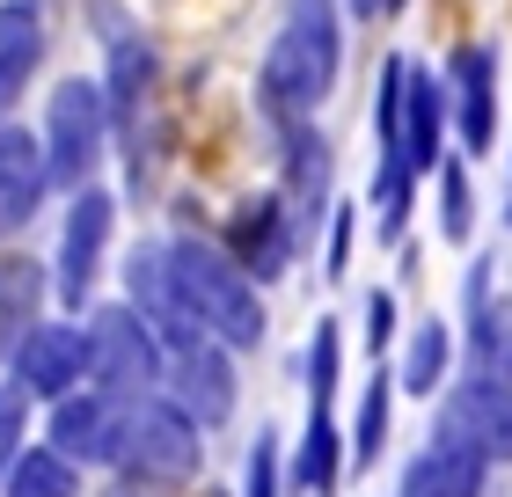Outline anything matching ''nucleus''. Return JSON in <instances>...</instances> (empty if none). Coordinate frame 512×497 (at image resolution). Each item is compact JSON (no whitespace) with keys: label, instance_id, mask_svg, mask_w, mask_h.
Returning a JSON list of instances; mask_svg holds the SVG:
<instances>
[{"label":"nucleus","instance_id":"a878e982","mask_svg":"<svg viewBox=\"0 0 512 497\" xmlns=\"http://www.w3.org/2000/svg\"><path fill=\"white\" fill-rule=\"evenodd\" d=\"M344 322L337 315H315L308 329V351H300V381H308V410H337L344 395Z\"/></svg>","mask_w":512,"mask_h":497},{"label":"nucleus","instance_id":"6e6552de","mask_svg":"<svg viewBox=\"0 0 512 497\" xmlns=\"http://www.w3.org/2000/svg\"><path fill=\"white\" fill-rule=\"evenodd\" d=\"M439 81H447V117H454V154H469L483 161L498 147V132H505V59H498V44H454L447 59H439Z\"/></svg>","mask_w":512,"mask_h":497},{"label":"nucleus","instance_id":"72a5a7b5","mask_svg":"<svg viewBox=\"0 0 512 497\" xmlns=\"http://www.w3.org/2000/svg\"><path fill=\"white\" fill-rule=\"evenodd\" d=\"M213 497H220V490H213Z\"/></svg>","mask_w":512,"mask_h":497},{"label":"nucleus","instance_id":"412c9836","mask_svg":"<svg viewBox=\"0 0 512 497\" xmlns=\"http://www.w3.org/2000/svg\"><path fill=\"white\" fill-rule=\"evenodd\" d=\"M103 103H110V125H118V139L139 132V117H154V88H161V59H154V44L125 30L118 44H110V59H103Z\"/></svg>","mask_w":512,"mask_h":497},{"label":"nucleus","instance_id":"bb28decb","mask_svg":"<svg viewBox=\"0 0 512 497\" xmlns=\"http://www.w3.org/2000/svg\"><path fill=\"white\" fill-rule=\"evenodd\" d=\"M81 483H88V476H81L66 454H52L44 439H30V446L15 454V468L0 476V497H81Z\"/></svg>","mask_w":512,"mask_h":497},{"label":"nucleus","instance_id":"7c9ffc66","mask_svg":"<svg viewBox=\"0 0 512 497\" xmlns=\"http://www.w3.org/2000/svg\"><path fill=\"white\" fill-rule=\"evenodd\" d=\"M352 234H359V212L337 205L330 227H322V271H330V278H344V264H352Z\"/></svg>","mask_w":512,"mask_h":497},{"label":"nucleus","instance_id":"2eb2a0df","mask_svg":"<svg viewBox=\"0 0 512 497\" xmlns=\"http://www.w3.org/2000/svg\"><path fill=\"white\" fill-rule=\"evenodd\" d=\"M498 264L491 256H469V278H461V366L491 373V381L512 388V300L491 286Z\"/></svg>","mask_w":512,"mask_h":497},{"label":"nucleus","instance_id":"9b49d317","mask_svg":"<svg viewBox=\"0 0 512 497\" xmlns=\"http://www.w3.org/2000/svg\"><path fill=\"white\" fill-rule=\"evenodd\" d=\"M0 381H15L22 395L37 402V410H52L59 395H74V388H88V322L81 315H44L30 337L15 344V359H8V373Z\"/></svg>","mask_w":512,"mask_h":497},{"label":"nucleus","instance_id":"b1692460","mask_svg":"<svg viewBox=\"0 0 512 497\" xmlns=\"http://www.w3.org/2000/svg\"><path fill=\"white\" fill-rule=\"evenodd\" d=\"M432 227H439V242L447 249H469L476 242V220H483V198H476V161L469 154H447L432 169Z\"/></svg>","mask_w":512,"mask_h":497},{"label":"nucleus","instance_id":"f257e3e1","mask_svg":"<svg viewBox=\"0 0 512 497\" xmlns=\"http://www.w3.org/2000/svg\"><path fill=\"white\" fill-rule=\"evenodd\" d=\"M344 81V0H286L278 30L256 59V110L264 125H300L322 117Z\"/></svg>","mask_w":512,"mask_h":497},{"label":"nucleus","instance_id":"4468645a","mask_svg":"<svg viewBox=\"0 0 512 497\" xmlns=\"http://www.w3.org/2000/svg\"><path fill=\"white\" fill-rule=\"evenodd\" d=\"M161 395H169L183 417H198V432H220V424H235V410H242V359L205 337V344H191V351L169 359Z\"/></svg>","mask_w":512,"mask_h":497},{"label":"nucleus","instance_id":"c756f323","mask_svg":"<svg viewBox=\"0 0 512 497\" xmlns=\"http://www.w3.org/2000/svg\"><path fill=\"white\" fill-rule=\"evenodd\" d=\"M30 424H37V402L22 395L15 381H0V476H8V468H15V454L37 439Z\"/></svg>","mask_w":512,"mask_h":497},{"label":"nucleus","instance_id":"f8f14e48","mask_svg":"<svg viewBox=\"0 0 512 497\" xmlns=\"http://www.w3.org/2000/svg\"><path fill=\"white\" fill-rule=\"evenodd\" d=\"M220 249L235 256V264L256 278V286H278L300 256V234H293V212H286V198H278V183L271 191H249V198H235V212H227V227H220Z\"/></svg>","mask_w":512,"mask_h":497},{"label":"nucleus","instance_id":"473e14b6","mask_svg":"<svg viewBox=\"0 0 512 497\" xmlns=\"http://www.w3.org/2000/svg\"><path fill=\"white\" fill-rule=\"evenodd\" d=\"M505 227H512V198H505Z\"/></svg>","mask_w":512,"mask_h":497},{"label":"nucleus","instance_id":"cd10ccee","mask_svg":"<svg viewBox=\"0 0 512 497\" xmlns=\"http://www.w3.org/2000/svg\"><path fill=\"white\" fill-rule=\"evenodd\" d=\"M395 344H403V300L388 286H366L359 293V359L366 366H388Z\"/></svg>","mask_w":512,"mask_h":497},{"label":"nucleus","instance_id":"aec40b11","mask_svg":"<svg viewBox=\"0 0 512 497\" xmlns=\"http://www.w3.org/2000/svg\"><path fill=\"white\" fill-rule=\"evenodd\" d=\"M352 476V446H344V417L337 410H308L300 439L286 446V483L293 497H337Z\"/></svg>","mask_w":512,"mask_h":497},{"label":"nucleus","instance_id":"6ab92c4d","mask_svg":"<svg viewBox=\"0 0 512 497\" xmlns=\"http://www.w3.org/2000/svg\"><path fill=\"white\" fill-rule=\"evenodd\" d=\"M44 59H52V22L44 0H0V117H15L22 96L37 88Z\"/></svg>","mask_w":512,"mask_h":497},{"label":"nucleus","instance_id":"7ed1b4c3","mask_svg":"<svg viewBox=\"0 0 512 497\" xmlns=\"http://www.w3.org/2000/svg\"><path fill=\"white\" fill-rule=\"evenodd\" d=\"M37 154H44V176H52V198H74L88 183H103L110 154H118V125H110V103H103L96 74H59L44 88Z\"/></svg>","mask_w":512,"mask_h":497},{"label":"nucleus","instance_id":"0eeeda50","mask_svg":"<svg viewBox=\"0 0 512 497\" xmlns=\"http://www.w3.org/2000/svg\"><path fill=\"white\" fill-rule=\"evenodd\" d=\"M271 147H278V198L293 212V234H300V249H315L322 227H330V212H337V147H330V132H322V117L278 125Z\"/></svg>","mask_w":512,"mask_h":497},{"label":"nucleus","instance_id":"2f4dec72","mask_svg":"<svg viewBox=\"0 0 512 497\" xmlns=\"http://www.w3.org/2000/svg\"><path fill=\"white\" fill-rule=\"evenodd\" d=\"M403 8H410V0H344V15H359V22H388Z\"/></svg>","mask_w":512,"mask_h":497},{"label":"nucleus","instance_id":"393cba45","mask_svg":"<svg viewBox=\"0 0 512 497\" xmlns=\"http://www.w3.org/2000/svg\"><path fill=\"white\" fill-rule=\"evenodd\" d=\"M395 373L388 366H366V388L352 395V417H344V446H352V468H374L388 454V432H395Z\"/></svg>","mask_w":512,"mask_h":497},{"label":"nucleus","instance_id":"1a4fd4ad","mask_svg":"<svg viewBox=\"0 0 512 497\" xmlns=\"http://www.w3.org/2000/svg\"><path fill=\"white\" fill-rule=\"evenodd\" d=\"M37 424H44L37 439L52 446V454H66V461L81 468V476H118L132 402L103 395V388H74V395H59V402H52V410H44Z\"/></svg>","mask_w":512,"mask_h":497},{"label":"nucleus","instance_id":"f3484780","mask_svg":"<svg viewBox=\"0 0 512 497\" xmlns=\"http://www.w3.org/2000/svg\"><path fill=\"white\" fill-rule=\"evenodd\" d=\"M454 154V117H447V81H439V66L410 59L403 74V161L417 183H432V169Z\"/></svg>","mask_w":512,"mask_h":497},{"label":"nucleus","instance_id":"dca6fc26","mask_svg":"<svg viewBox=\"0 0 512 497\" xmlns=\"http://www.w3.org/2000/svg\"><path fill=\"white\" fill-rule=\"evenodd\" d=\"M44 205H52V176H44V154H37V125L0 117V249H15Z\"/></svg>","mask_w":512,"mask_h":497},{"label":"nucleus","instance_id":"9d476101","mask_svg":"<svg viewBox=\"0 0 512 497\" xmlns=\"http://www.w3.org/2000/svg\"><path fill=\"white\" fill-rule=\"evenodd\" d=\"M432 439H454L469 454H483L491 468H512V388L461 366L432 410Z\"/></svg>","mask_w":512,"mask_h":497},{"label":"nucleus","instance_id":"c85d7f7f","mask_svg":"<svg viewBox=\"0 0 512 497\" xmlns=\"http://www.w3.org/2000/svg\"><path fill=\"white\" fill-rule=\"evenodd\" d=\"M235 497H293V483H286V439H278V432H256L249 439Z\"/></svg>","mask_w":512,"mask_h":497},{"label":"nucleus","instance_id":"5701e85b","mask_svg":"<svg viewBox=\"0 0 512 497\" xmlns=\"http://www.w3.org/2000/svg\"><path fill=\"white\" fill-rule=\"evenodd\" d=\"M483 490H491V461L454 439H432V432L395 476V497H483Z\"/></svg>","mask_w":512,"mask_h":497},{"label":"nucleus","instance_id":"20e7f679","mask_svg":"<svg viewBox=\"0 0 512 497\" xmlns=\"http://www.w3.org/2000/svg\"><path fill=\"white\" fill-rule=\"evenodd\" d=\"M118 191L88 183V191L59 198V242H52V307L59 315H88L103 293V271L118 256Z\"/></svg>","mask_w":512,"mask_h":497},{"label":"nucleus","instance_id":"ddd939ff","mask_svg":"<svg viewBox=\"0 0 512 497\" xmlns=\"http://www.w3.org/2000/svg\"><path fill=\"white\" fill-rule=\"evenodd\" d=\"M118 300H132L139 315H147V329L161 337V351H191V344H205V329L191 322V307H183V293H176V271H169V242H132L125 256H118Z\"/></svg>","mask_w":512,"mask_h":497},{"label":"nucleus","instance_id":"f03ea898","mask_svg":"<svg viewBox=\"0 0 512 497\" xmlns=\"http://www.w3.org/2000/svg\"><path fill=\"white\" fill-rule=\"evenodd\" d=\"M169 242V271H176V293L191 307V322L205 329L213 344H227L235 359L264 351L271 337V307H264V286L220 249V234H161Z\"/></svg>","mask_w":512,"mask_h":497},{"label":"nucleus","instance_id":"423d86ee","mask_svg":"<svg viewBox=\"0 0 512 497\" xmlns=\"http://www.w3.org/2000/svg\"><path fill=\"white\" fill-rule=\"evenodd\" d=\"M118 476H125V483H154V490H183V483H198V476H205V432H198V417H183L169 395L132 402Z\"/></svg>","mask_w":512,"mask_h":497},{"label":"nucleus","instance_id":"39448f33","mask_svg":"<svg viewBox=\"0 0 512 497\" xmlns=\"http://www.w3.org/2000/svg\"><path fill=\"white\" fill-rule=\"evenodd\" d=\"M88 388L118 395V402H147L161 395V373H169V351L147 329L132 300H96L88 307Z\"/></svg>","mask_w":512,"mask_h":497},{"label":"nucleus","instance_id":"4be33fe9","mask_svg":"<svg viewBox=\"0 0 512 497\" xmlns=\"http://www.w3.org/2000/svg\"><path fill=\"white\" fill-rule=\"evenodd\" d=\"M52 315V264H37L30 249H0V373H8L15 344Z\"/></svg>","mask_w":512,"mask_h":497},{"label":"nucleus","instance_id":"a211bd4d","mask_svg":"<svg viewBox=\"0 0 512 497\" xmlns=\"http://www.w3.org/2000/svg\"><path fill=\"white\" fill-rule=\"evenodd\" d=\"M395 395H410V402H439L447 395V381L461 373V329L447 315H417L403 322V344H395Z\"/></svg>","mask_w":512,"mask_h":497}]
</instances>
